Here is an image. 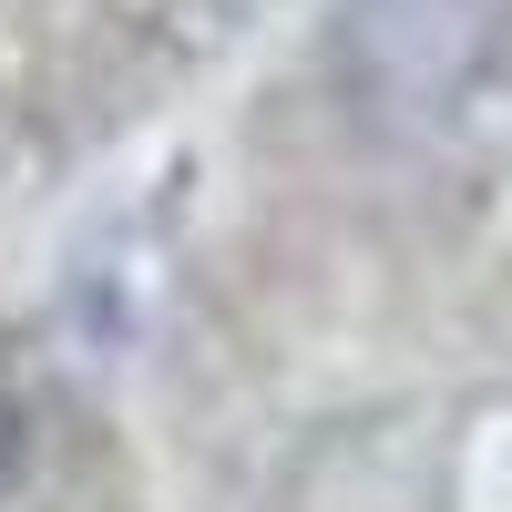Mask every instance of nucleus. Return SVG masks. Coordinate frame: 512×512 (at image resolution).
I'll list each match as a JSON object with an SVG mask.
<instances>
[{
    "instance_id": "f257e3e1",
    "label": "nucleus",
    "mask_w": 512,
    "mask_h": 512,
    "mask_svg": "<svg viewBox=\"0 0 512 512\" xmlns=\"http://www.w3.org/2000/svg\"><path fill=\"white\" fill-rule=\"evenodd\" d=\"M338 62L369 103H451L482 62V0H349Z\"/></svg>"
},
{
    "instance_id": "f03ea898",
    "label": "nucleus",
    "mask_w": 512,
    "mask_h": 512,
    "mask_svg": "<svg viewBox=\"0 0 512 512\" xmlns=\"http://www.w3.org/2000/svg\"><path fill=\"white\" fill-rule=\"evenodd\" d=\"M21 472V400H11V379H0V482Z\"/></svg>"
}]
</instances>
